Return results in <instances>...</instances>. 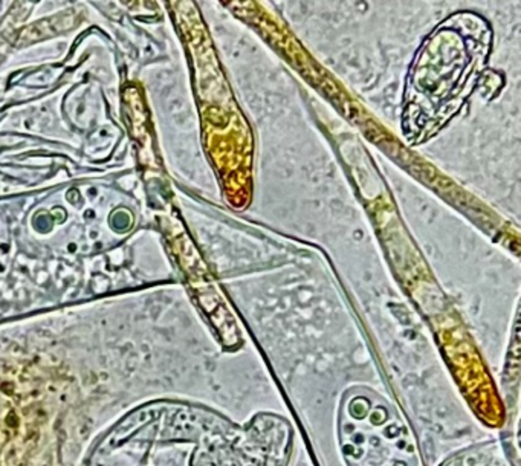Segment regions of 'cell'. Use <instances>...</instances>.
I'll list each match as a JSON object with an SVG mask.
<instances>
[{"mask_svg": "<svg viewBox=\"0 0 521 466\" xmlns=\"http://www.w3.org/2000/svg\"><path fill=\"white\" fill-rule=\"evenodd\" d=\"M110 222H112V226H113L115 229L122 231V229H127V228L130 226L132 217H130V214H129L127 211L119 209V211H116V212L112 215Z\"/></svg>", "mask_w": 521, "mask_h": 466, "instance_id": "1", "label": "cell"}, {"mask_svg": "<svg viewBox=\"0 0 521 466\" xmlns=\"http://www.w3.org/2000/svg\"><path fill=\"white\" fill-rule=\"evenodd\" d=\"M52 226V219H49L48 214H42L36 219V228L39 231H48Z\"/></svg>", "mask_w": 521, "mask_h": 466, "instance_id": "2", "label": "cell"}]
</instances>
